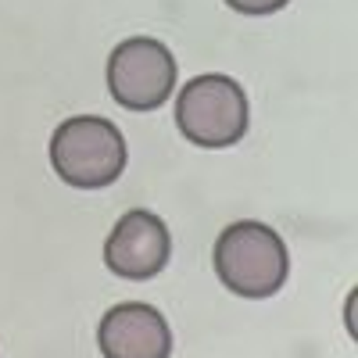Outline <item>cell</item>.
I'll return each mask as SVG.
<instances>
[{"label": "cell", "instance_id": "cell-1", "mask_svg": "<svg viewBox=\"0 0 358 358\" xmlns=\"http://www.w3.org/2000/svg\"><path fill=\"white\" fill-rule=\"evenodd\" d=\"M212 262L222 287L233 290L236 297H251V301L280 294L290 273V255L283 236L255 219L233 222L229 229H222Z\"/></svg>", "mask_w": 358, "mask_h": 358}, {"label": "cell", "instance_id": "cell-2", "mask_svg": "<svg viewBox=\"0 0 358 358\" xmlns=\"http://www.w3.org/2000/svg\"><path fill=\"white\" fill-rule=\"evenodd\" d=\"M50 165L69 187H111L126 169V136L108 118L72 115L50 136Z\"/></svg>", "mask_w": 358, "mask_h": 358}, {"label": "cell", "instance_id": "cell-3", "mask_svg": "<svg viewBox=\"0 0 358 358\" xmlns=\"http://www.w3.org/2000/svg\"><path fill=\"white\" fill-rule=\"evenodd\" d=\"M251 122V108H248V94L244 86L208 72L190 79L176 97V126L190 143L197 147H233L241 143Z\"/></svg>", "mask_w": 358, "mask_h": 358}, {"label": "cell", "instance_id": "cell-4", "mask_svg": "<svg viewBox=\"0 0 358 358\" xmlns=\"http://www.w3.org/2000/svg\"><path fill=\"white\" fill-rule=\"evenodd\" d=\"M176 57L162 40L133 36L108 57V90L126 111H155L172 97Z\"/></svg>", "mask_w": 358, "mask_h": 358}, {"label": "cell", "instance_id": "cell-5", "mask_svg": "<svg viewBox=\"0 0 358 358\" xmlns=\"http://www.w3.org/2000/svg\"><path fill=\"white\" fill-rule=\"evenodd\" d=\"M172 258V233L155 215L133 208L115 222L104 241V265L118 280H151Z\"/></svg>", "mask_w": 358, "mask_h": 358}, {"label": "cell", "instance_id": "cell-6", "mask_svg": "<svg viewBox=\"0 0 358 358\" xmlns=\"http://www.w3.org/2000/svg\"><path fill=\"white\" fill-rule=\"evenodd\" d=\"M97 348L104 358H172V326L155 305L122 301L104 312Z\"/></svg>", "mask_w": 358, "mask_h": 358}, {"label": "cell", "instance_id": "cell-7", "mask_svg": "<svg viewBox=\"0 0 358 358\" xmlns=\"http://www.w3.org/2000/svg\"><path fill=\"white\" fill-rule=\"evenodd\" d=\"M226 4L241 15H273V11H283L290 0H226Z\"/></svg>", "mask_w": 358, "mask_h": 358}]
</instances>
